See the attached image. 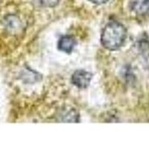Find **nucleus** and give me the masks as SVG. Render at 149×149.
Instances as JSON below:
<instances>
[{
	"label": "nucleus",
	"instance_id": "nucleus-1",
	"mask_svg": "<svg viewBox=\"0 0 149 149\" xmlns=\"http://www.w3.org/2000/svg\"><path fill=\"white\" fill-rule=\"evenodd\" d=\"M127 30L117 21H111L106 25L102 34V44L108 50L119 49L125 41Z\"/></svg>",
	"mask_w": 149,
	"mask_h": 149
},
{
	"label": "nucleus",
	"instance_id": "nucleus-2",
	"mask_svg": "<svg viewBox=\"0 0 149 149\" xmlns=\"http://www.w3.org/2000/svg\"><path fill=\"white\" fill-rule=\"evenodd\" d=\"M3 29L7 33L15 34L20 33L23 29L24 26L19 17L14 14H8L5 16L2 21Z\"/></svg>",
	"mask_w": 149,
	"mask_h": 149
},
{
	"label": "nucleus",
	"instance_id": "nucleus-3",
	"mask_svg": "<svg viewBox=\"0 0 149 149\" xmlns=\"http://www.w3.org/2000/svg\"><path fill=\"white\" fill-rule=\"evenodd\" d=\"M92 79V74L84 70L74 72L72 76V82L78 88H86L90 85Z\"/></svg>",
	"mask_w": 149,
	"mask_h": 149
},
{
	"label": "nucleus",
	"instance_id": "nucleus-4",
	"mask_svg": "<svg viewBox=\"0 0 149 149\" xmlns=\"http://www.w3.org/2000/svg\"><path fill=\"white\" fill-rule=\"evenodd\" d=\"M130 9L139 15L149 13V0H130Z\"/></svg>",
	"mask_w": 149,
	"mask_h": 149
},
{
	"label": "nucleus",
	"instance_id": "nucleus-5",
	"mask_svg": "<svg viewBox=\"0 0 149 149\" xmlns=\"http://www.w3.org/2000/svg\"><path fill=\"white\" fill-rule=\"evenodd\" d=\"M76 45V40L70 35H65L61 37L58 41V49L66 53H70Z\"/></svg>",
	"mask_w": 149,
	"mask_h": 149
},
{
	"label": "nucleus",
	"instance_id": "nucleus-6",
	"mask_svg": "<svg viewBox=\"0 0 149 149\" xmlns=\"http://www.w3.org/2000/svg\"><path fill=\"white\" fill-rule=\"evenodd\" d=\"M40 2L42 5L47 7H54L59 2V0H40Z\"/></svg>",
	"mask_w": 149,
	"mask_h": 149
},
{
	"label": "nucleus",
	"instance_id": "nucleus-7",
	"mask_svg": "<svg viewBox=\"0 0 149 149\" xmlns=\"http://www.w3.org/2000/svg\"><path fill=\"white\" fill-rule=\"evenodd\" d=\"M90 1L96 5H102V4L106 3L108 0H90Z\"/></svg>",
	"mask_w": 149,
	"mask_h": 149
}]
</instances>
